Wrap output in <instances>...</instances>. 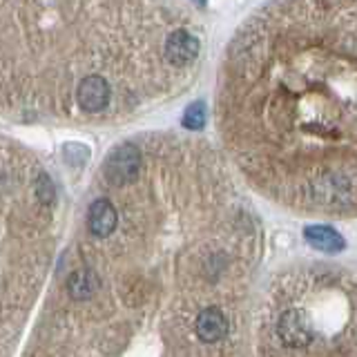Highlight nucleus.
Returning a JSON list of instances; mask_svg holds the SVG:
<instances>
[{
    "label": "nucleus",
    "mask_w": 357,
    "mask_h": 357,
    "mask_svg": "<svg viewBox=\"0 0 357 357\" xmlns=\"http://www.w3.org/2000/svg\"><path fill=\"white\" fill-rule=\"evenodd\" d=\"M141 172V152L137 145L126 143L107 156L105 161V176L112 185H128Z\"/></svg>",
    "instance_id": "1"
},
{
    "label": "nucleus",
    "mask_w": 357,
    "mask_h": 357,
    "mask_svg": "<svg viewBox=\"0 0 357 357\" xmlns=\"http://www.w3.org/2000/svg\"><path fill=\"white\" fill-rule=\"evenodd\" d=\"M76 98L81 109L89 112V114H96V112H103L109 103V85L103 76H85L76 89Z\"/></svg>",
    "instance_id": "2"
},
{
    "label": "nucleus",
    "mask_w": 357,
    "mask_h": 357,
    "mask_svg": "<svg viewBox=\"0 0 357 357\" xmlns=\"http://www.w3.org/2000/svg\"><path fill=\"white\" fill-rule=\"evenodd\" d=\"M279 335L288 346H306L312 337V321L304 310H288L279 319Z\"/></svg>",
    "instance_id": "3"
},
{
    "label": "nucleus",
    "mask_w": 357,
    "mask_h": 357,
    "mask_svg": "<svg viewBox=\"0 0 357 357\" xmlns=\"http://www.w3.org/2000/svg\"><path fill=\"white\" fill-rule=\"evenodd\" d=\"M199 40L192 36L190 31H172L170 36H167L165 40V56L167 61H170L172 65L176 67H183L188 63H192L197 56H199Z\"/></svg>",
    "instance_id": "4"
},
{
    "label": "nucleus",
    "mask_w": 357,
    "mask_h": 357,
    "mask_svg": "<svg viewBox=\"0 0 357 357\" xmlns=\"http://www.w3.org/2000/svg\"><path fill=\"white\" fill-rule=\"evenodd\" d=\"M116 223H119V215L107 199H98L89 206L87 228L92 234H96V237H109V234L114 232Z\"/></svg>",
    "instance_id": "5"
},
{
    "label": "nucleus",
    "mask_w": 357,
    "mask_h": 357,
    "mask_svg": "<svg viewBox=\"0 0 357 357\" xmlns=\"http://www.w3.org/2000/svg\"><path fill=\"white\" fill-rule=\"evenodd\" d=\"M228 333V321L223 317V312L219 308H206L199 312L197 319V335L201 342L206 344H215L221 337H226Z\"/></svg>",
    "instance_id": "6"
},
{
    "label": "nucleus",
    "mask_w": 357,
    "mask_h": 357,
    "mask_svg": "<svg viewBox=\"0 0 357 357\" xmlns=\"http://www.w3.org/2000/svg\"><path fill=\"white\" fill-rule=\"evenodd\" d=\"M304 239L317 250H326V252H340L344 248V239L340 237L333 228H324V226H310L304 230Z\"/></svg>",
    "instance_id": "7"
},
{
    "label": "nucleus",
    "mask_w": 357,
    "mask_h": 357,
    "mask_svg": "<svg viewBox=\"0 0 357 357\" xmlns=\"http://www.w3.org/2000/svg\"><path fill=\"white\" fill-rule=\"evenodd\" d=\"M98 277L92 271H78L70 277V295L74 299H87L96 293Z\"/></svg>",
    "instance_id": "8"
},
{
    "label": "nucleus",
    "mask_w": 357,
    "mask_h": 357,
    "mask_svg": "<svg viewBox=\"0 0 357 357\" xmlns=\"http://www.w3.org/2000/svg\"><path fill=\"white\" fill-rule=\"evenodd\" d=\"M183 126L188 130H201L206 126V107H204V103H192L185 109Z\"/></svg>",
    "instance_id": "9"
}]
</instances>
